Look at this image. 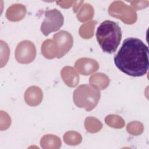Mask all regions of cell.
I'll return each mask as SVG.
<instances>
[{
	"label": "cell",
	"mask_w": 149,
	"mask_h": 149,
	"mask_svg": "<svg viewBox=\"0 0 149 149\" xmlns=\"http://www.w3.org/2000/svg\"><path fill=\"white\" fill-rule=\"evenodd\" d=\"M60 6H61L62 8H69V7H70L72 5L73 3H74V1H72V3H69V4H67V1H57L56 2Z\"/></svg>",
	"instance_id": "7402d4cb"
},
{
	"label": "cell",
	"mask_w": 149,
	"mask_h": 149,
	"mask_svg": "<svg viewBox=\"0 0 149 149\" xmlns=\"http://www.w3.org/2000/svg\"><path fill=\"white\" fill-rule=\"evenodd\" d=\"M105 122L109 126L120 129L125 126L124 120L118 115H109L107 116L105 118Z\"/></svg>",
	"instance_id": "ac0fdd59"
},
{
	"label": "cell",
	"mask_w": 149,
	"mask_h": 149,
	"mask_svg": "<svg viewBox=\"0 0 149 149\" xmlns=\"http://www.w3.org/2000/svg\"><path fill=\"white\" fill-rule=\"evenodd\" d=\"M83 3V1H74V5H73V12L76 13L79 10V8L81 6V4Z\"/></svg>",
	"instance_id": "44dd1931"
},
{
	"label": "cell",
	"mask_w": 149,
	"mask_h": 149,
	"mask_svg": "<svg viewBox=\"0 0 149 149\" xmlns=\"http://www.w3.org/2000/svg\"><path fill=\"white\" fill-rule=\"evenodd\" d=\"M61 77L65 83L70 87H76L79 81V77L77 72L71 66H65L61 72Z\"/></svg>",
	"instance_id": "8fae6325"
},
{
	"label": "cell",
	"mask_w": 149,
	"mask_h": 149,
	"mask_svg": "<svg viewBox=\"0 0 149 149\" xmlns=\"http://www.w3.org/2000/svg\"><path fill=\"white\" fill-rule=\"evenodd\" d=\"M96 38L104 52L113 53L119 45L122 39L121 29L116 22L106 20L98 27Z\"/></svg>",
	"instance_id": "7a4b0ae2"
},
{
	"label": "cell",
	"mask_w": 149,
	"mask_h": 149,
	"mask_svg": "<svg viewBox=\"0 0 149 149\" xmlns=\"http://www.w3.org/2000/svg\"><path fill=\"white\" fill-rule=\"evenodd\" d=\"M54 41L57 45L58 52L57 58H61L72 48L73 44L72 36L68 31L61 30L53 36Z\"/></svg>",
	"instance_id": "52a82bcc"
},
{
	"label": "cell",
	"mask_w": 149,
	"mask_h": 149,
	"mask_svg": "<svg viewBox=\"0 0 149 149\" xmlns=\"http://www.w3.org/2000/svg\"><path fill=\"white\" fill-rule=\"evenodd\" d=\"M42 91L39 87L31 86L28 88L24 94V100L30 106L39 105L42 100Z\"/></svg>",
	"instance_id": "9c48e42d"
},
{
	"label": "cell",
	"mask_w": 149,
	"mask_h": 149,
	"mask_svg": "<svg viewBox=\"0 0 149 149\" xmlns=\"http://www.w3.org/2000/svg\"><path fill=\"white\" fill-rule=\"evenodd\" d=\"M149 50L140 39L130 37L124 40L113 58L116 66L123 73L133 77L146 74L149 68Z\"/></svg>",
	"instance_id": "6da1fadb"
},
{
	"label": "cell",
	"mask_w": 149,
	"mask_h": 149,
	"mask_svg": "<svg viewBox=\"0 0 149 149\" xmlns=\"http://www.w3.org/2000/svg\"><path fill=\"white\" fill-rule=\"evenodd\" d=\"M41 146L44 148H48L49 145L52 144L54 148H59L61 146L60 139L53 134H47L41 138L40 141Z\"/></svg>",
	"instance_id": "2e32d148"
},
{
	"label": "cell",
	"mask_w": 149,
	"mask_h": 149,
	"mask_svg": "<svg viewBox=\"0 0 149 149\" xmlns=\"http://www.w3.org/2000/svg\"><path fill=\"white\" fill-rule=\"evenodd\" d=\"M74 67L79 73L87 76L96 72L99 69V64L95 59L81 58L76 61Z\"/></svg>",
	"instance_id": "ba28073f"
},
{
	"label": "cell",
	"mask_w": 149,
	"mask_h": 149,
	"mask_svg": "<svg viewBox=\"0 0 149 149\" xmlns=\"http://www.w3.org/2000/svg\"><path fill=\"white\" fill-rule=\"evenodd\" d=\"M45 17L41 23L42 33L48 36L51 33L58 31L63 24L64 18L61 12L56 9L48 10L44 13Z\"/></svg>",
	"instance_id": "5b68a950"
},
{
	"label": "cell",
	"mask_w": 149,
	"mask_h": 149,
	"mask_svg": "<svg viewBox=\"0 0 149 149\" xmlns=\"http://www.w3.org/2000/svg\"><path fill=\"white\" fill-rule=\"evenodd\" d=\"M85 127L90 133H96L101 130L102 125L101 122L95 118L88 117L85 120Z\"/></svg>",
	"instance_id": "e0dca14e"
},
{
	"label": "cell",
	"mask_w": 149,
	"mask_h": 149,
	"mask_svg": "<svg viewBox=\"0 0 149 149\" xmlns=\"http://www.w3.org/2000/svg\"><path fill=\"white\" fill-rule=\"evenodd\" d=\"M97 24L96 21H91L81 25L79 30V34L83 38L88 39L94 35L95 26Z\"/></svg>",
	"instance_id": "9a60e30c"
},
{
	"label": "cell",
	"mask_w": 149,
	"mask_h": 149,
	"mask_svg": "<svg viewBox=\"0 0 149 149\" xmlns=\"http://www.w3.org/2000/svg\"><path fill=\"white\" fill-rule=\"evenodd\" d=\"M101 97L100 91L91 85L81 84L73 92L74 104L87 111L93 110L98 104Z\"/></svg>",
	"instance_id": "3957f363"
},
{
	"label": "cell",
	"mask_w": 149,
	"mask_h": 149,
	"mask_svg": "<svg viewBox=\"0 0 149 149\" xmlns=\"http://www.w3.org/2000/svg\"><path fill=\"white\" fill-rule=\"evenodd\" d=\"M36 56L34 44L29 40L20 42L15 49V58L20 63L27 64L34 61Z\"/></svg>",
	"instance_id": "8992f818"
},
{
	"label": "cell",
	"mask_w": 149,
	"mask_h": 149,
	"mask_svg": "<svg viewBox=\"0 0 149 149\" xmlns=\"http://www.w3.org/2000/svg\"><path fill=\"white\" fill-rule=\"evenodd\" d=\"M108 13L111 16L119 19L125 24H132L137 20L136 11L123 1H113L109 6Z\"/></svg>",
	"instance_id": "277c9868"
},
{
	"label": "cell",
	"mask_w": 149,
	"mask_h": 149,
	"mask_svg": "<svg viewBox=\"0 0 149 149\" xmlns=\"http://www.w3.org/2000/svg\"><path fill=\"white\" fill-rule=\"evenodd\" d=\"M58 49L55 42L50 39L46 40L41 45V53L47 59H53L57 56Z\"/></svg>",
	"instance_id": "4fadbf2b"
},
{
	"label": "cell",
	"mask_w": 149,
	"mask_h": 149,
	"mask_svg": "<svg viewBox=\"0 0 149 149\" xmlns=\"http://www.w3.org/2000/svg\"><path fill=\"white\" fill-rule=\"evenodd\" d=\"M144 127L139 122H132L127 125V131L129 133L134 136H138L143 132Z\"/></svg>",
	"instance_id": "ffe728a7"
},
{
	"label": "cell",
	"mask_w": 149,
	"mask_h": 149,
	"mask_svg": "<svg viewBox=\"0 0 149 149\" xmlns=\"http://www.w3.org/2000/svg\"><path fill=\"white\" fill-rule=\"evenodd\" d=\"M26 13V8L25 6L20 3L13 4L8 8L6 17L10 21L17 22L22 20L24 17Z\"/></svg>",
	"instance_id": "30bf717a"
},
{
	"label": "cell",
	"mask_w": 149,
	"mask_h": 149,
	"mask_svg": "<svg viewBox=\"0 0 149 149\" xmlns=\"http://www.w3.org/2000/svg\"><path fill=\"white\" fill-rule=\"evenodd\" d=\"M80 134L74 131L67 132L63 136L64 141L69 145H77L81 141Z\"/></svg>",
	"instance_id": "d6986e66"
},
{
	"label": "cell",
	"mask_w": 149,
	"mask_h": 149,
	"mask_svg": "<svg viewBox=\"0 0 149 149\" xmlns=\"http://www.w3.org/2000/svg\"><path fill=\"white\" fill-rule=\"evenodd\" d=\"M91 86L98 90L105 89L109 84V79L104 73H98L93 74L89 79Z\"/></svg>",
	"instance_id": "7c38bea8"
},
{
	"label": "cell",
	"mask_w": 149,
	"mask_h": 149,
	"mask_svg": "<svg viewBox=\"0 0 149 149\" xmlns=\"http://www.w3.org/2000/svg\"><path fill=\"white\" fill-rule=\"evenodd\" d=\"M94 8L90 3H84L79 10L77 14V19L81 22H84L88 20L91 19L94 16Z\"/></svg>",
	"instance_id": "5bb4252c"
}]
</instances>
